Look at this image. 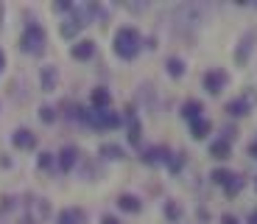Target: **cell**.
I'll list each match as a JSON object with an SVG mask.
<instances>
[{"label": "cell", "instance_id": "18", "mask_svg": "<svg viewBox=\"0 0 257 224\" xmlns=\"http://www.w3.org/2000/svg\"><path fill=\"white\" fill-rule=\"evenodd\" d=\"M78 28H81L78 26V20H64L62 26H59V34H62L64 39H73L78 34Z\"/></svg>", "mask_w": 257, "mask_h": 224}, {"label": "cell", "instance_id": "13", "mask_svg": "<svg viewBox=\"0 0 257 224\" xmlns=\"http://www.w3.org/2000/svg\"><path fill=\"white\" fill-rule=\"evenodd\" d=\"M117 207H120V210H126V213H140V199L137 196H132V193H123L120 199H117Z\"/></svg>", "mask_w": 257, "mask_h": 224}, {"label": "cell", "instance_id": "6", "mask_svg": "<svg viewBox=\"0 0 257 224\" xmlns=\"http://www.w3.org/2000/svg\"><path fill=\"white\" fill-rule=\"evenodd\" d=\"M12 143H14V148H20V152H28V148L37 146V134L28 132V129H17V132L12 134Z\"/></svg>", "mask_w": 257, "mask_h": 224}, {"label": "cell", "instance_id": "2", "mask_svg": "<svg viewBox=\"0 0 257 224\" xmlns=\"http://www.w3.org/2000/svg\"><path fill=\"white\" fill-rule=\"evenodd\" d=\"M48 45V34L42 26H37V23H28L26 31L20 34V51L28 53V56H39V53L45 51Z\"/></svg>", "mask_w": 257, "mask_h": 224}, {"label": "cell", "instance_id": "1", "mask_svg": "<svg viewBox=\"0 0 257 224\" xmlns=\"http://www.w3.org/2000/svg\"><path fill=\"white\" fill-rule=\"evenodd\" d=\"M112 48H115V53L120 59H135L137 53H140L143 48V39H140V31L132 26H123L120 31L115 34V42H112Z\"/></svg>", "mask_w": 257, "mask_h": 224}, {"label": "cell", "instance_id": "28", "mask_svg": "<svg viewBox=\"0 0 257 224\" xmlns=\"http://www.w3.org/2000/svg\"><path fill=\"white\" fill-rule=\"evenodd\" d=\"M101 224H120V221H117L115 216H103V218H101Z\"/></svg>", "mask_w": 257, "mask_h": 224}, {"label": "cell", "instance_id": "5", "mask_svg": "<svg viewBox=\"0 0 257 224\" xmlns=\"http://www.w3.org/2000/svg\"><path fill=\"white\" fill-rule=\"evenodd\" d=\"M39 84H42L45 93H53V90L59 87V70L53 67V64H45V67L39 70Z\"/></svg>", "mask_w": 257, "mask_h": 224}, {"label": "cell", "instance_id": "23", "mask_svg": "<svg viewBox=\"0 0 257 224\" xmlns=\"http://www.w3.org/2000/svg\"><path fill=\"white\" fill-rule=\"evenodd\" d=\"M165 216L171 218V221H179V218H182V207L174 205V202H168V205H165Z\"/></svg>", "mask_w": 257, "mask_h": 224}, {"label": "cell", "instance_id": "24", "mask_svg": "<svg viewBox=\"0 0 257 224\" xmlns=\"http://www.w3.org/2000/svg\"><path fill=\"white\" fill-rule=\"evenodd\" d=\"M39 121H42V123H53V121H56V112H53L51 107H42V109H39Z\"/></svg>", "mask_w": 257, "mask_h": 224}, {"label": "cell", "instance_id": "31", "mask_svg": "<svg viewBox=\"0 0 257 224\" xmlns=\"http://www.w3.org/2000/svg\"><path fill=\"white\" fill-rule=\"evenodd\" d=\"M3 14H6V9H3V3H0V28H3Z\"/></svg>", "mask_w": 257, "mask_h": 224}, {"label": "cell", "instance_id": "11", "mask_svg": "<svg viewBox=\"0 0 257 224\" xmlns=\"http://www.w3.org/2000/svg\"><path fill=\"white\" fill-rule=\"evenodd\" d=\"M76 160H78L76 146H64L62 152H59V168H62V171H70V168L76 166Z\"/></svg>", "mask_w": 257, "mask_h": 224}, {"label": "cell", "instance_id": "17", "mask_svg": "<svg viewBox=\"0 0 257 224\" xmlns=\"http://www.w3.org/2000/svg\"><path fill=\"white\" fill-rule=\"evenodd\" d=\"M101 157H106V160H123V148L115 146V143H103V146H101Z\"/></svg>", "mask_w": 257, "mask_h": 224}, {"label": "cell", "instance_id": "21", "mask_svg": "<svg viewBox=\"0 0 257 224\" xmlns=\"http://www.w3.org/2000/svg\"><path fill=\"white\" fill-rule=\"evenodd\" d=\"M168 73H171L174 79L185 76V64H182L179 59H168Z\"/></svg>", "mask_w": 257, "mask_h": 224}, {"label": "cell", "instance_id": "29", "mask_svg": "<svg viewBox=\"0 0 257 224\" xmlns=\"http://www.w3.org/2000/svg\"><path fill=\"white\" fill-rule=\"evenodd\" d=\"M6 70V53H3V48H0V73Z\"/></svg>", "mask_w": 257, "mask_h": 224}, {"label": "cell", "instance_id": "10", "mask_svg": "<svg viewBox=\"0 0 257 224\" xmlns=\"http://www.w3.org/2000/svg\"><path fill=\"white\" fill-rule=\"evenodd\" d=\"M90 104H92V109H109L112 93L106 87H95L92 90V96H90Z\"/></svg>", "mask_w": 257, "mask_h": 224}, {"label": "cell", "instance_id": "15", "mask_svg": "<svg viewBox=\"0 0 257 224\" xmlns=\"http://www.w3.org/2000/svg\"><path fill=\"white\" fill-rule=\"evenodd\" d=\"M210 129H212V123L207 121V118H199V121H193L190 132H193V137H196V140H204L207 134H210Z\"/></svg>", "mask_w": 257, "mask_h": 224}, {"label": "cell", "instance_id": "7", "mask_svg": "<svg viewBox=\"0 0 257 224\" xmlns=\"http://www.w3.org/2000/svg\"><path fill=\"white\" fill-rule=\"evenodd\" d=\"M92 53H95V42H92V39H81L78 45H73V48H70V56L78 59V62L92 59Z\"/></svg>", "mask_w": 257, "mask_h": 224}, {"label": "cell", "instance_id": "12", "mask_svg": "<svg viewBox=\"0 0 257 224\" xmlns=\"http://www.w3.org/2000/svg\"><path fill=\"white\" fill-rule=\"evenodd\" d=\"M126 112H128V143H132V146H137V143H140V137H143V126H140V121H137V115L132 112V107H128Z\"/></svg>", "mask_w": 257, "mask_h": 224}, {"label": "cell", "instance_id": "32", "mask_svg": "<svg viewBox=\"0 0 257 224\" xmlns=\"http://www.w3.org/2000/svg\"><path fill=\"white\" fill-rule=\"evenodd\" d=\"M249 224H257V210H254V213H251V216H249Z\"/></svg>", "mask_w": 257, "mask_h": 224}, {"label": "cell", "instance_id": "27", "mask_svg": "<svg viewBox=\"0 0 257 224\" xmlns=\"http://www.w3.org/2000/svg\"><path fill=\"white\" fill-rule=\"evenodd\" d=\"M221 224H238V218H235V216H229V213H226V216H221Z\"/></svg>", "mask_w": 257, "mask_h": 224}, {"label": "cell", "instance_id": "3", "mask_svg": "<svg viewBox=\"0 0 257 224\" xmlns=\"http://www.w3.org/2000/svg\"><path fill=\"white\" fill-rule=\"evenodd\" d=\"M84 123H90L95 129H117L120 126V115L112 109H78V115Z\"/></svg>", "mask_w": 257, "mask_h": 224}, {"label": "cell", "instance_id": "8", "mask_svg": "<svg viewBox=\"0 0 257 224\" xmlns=\"http://www.w3.org/2000/svg\"><path fill=\"white\" fill-rule=\"evenodd\" d=\"M56 224H87V216H84L81 207H64V210L59 213Z\"/></svg>", "mask_w": 257, "mask_h": 224}, {"label": "cell", "instance_id": "22", "mask_svg": "<svg viewBox=\"0 0 257 224\" xmlns=\"http://www.w3.org/2000/svg\"><path fill=\"white\" fill-rule=\"evenodd\" d=\"M229 177H232V171H226V168H215V171H212V182H215V185H226Z\"/></svg>", "mask_w": 257, "mask_h": 224}, {"label": "cell", "instance_id": "25", "mask_svg": "<svg viewBox=\"0 0 257 224\" xmlns=\"http://www.w3.org/2000/svg\"><path fill=\"white\" fill-rule=\"evenodd\" d=\"M37 166L42 168V171H45V168H51V166H53V154L42 152V154H39V160H37Z\"/></svg>", "mask_w": 257, "mask_h": 224}, {"label": "cell", "instance_id": "14", "mask_svg": "<svg viewBox=\"0 0 257 224\" xmlns=\"http://www.w3.org/2000/svg\"><path fill=\"white\" fill-rule=\"evenodd\" d=\"M201 112H204V104L201 101H187L185 107H182V115H185L187 121H199Z\"/></svg>", "mask_w": 257, "mask_h": 224}, {"label": "cell", "instance_id": "26", "mask_svg": "<svg viewBox=\"0 0 257 224\" xmlns=\"http://www.w3.org/2000/svg\"><path fill=\"white\" fill-rule=\"evenodd\" d=\"M185 166V160H182V154H171V160H168V168H171V171H179V168Z\"/></svg>", "mask_w": 257, "mask_h": 224}, {"label": "cell", "instance_id": "30", "mask_svg": "<svg viewBox=\"0 0 257 224\" xmlns=\"http://www.w3.org/2000/svg\"><path fill=\"white\" fill-rule=\"evenodd\" d=\"M249 154H251V157L257 160V143H254V146H249Z\"/></svg>", "mask_w": 257, "mask_h": 224}, {"label": "cell", "instance_id": "16", "mask_svg": "<svg viewBox=\"0 0 257 224\" xmlns=\"http://www.w3.org/2000/svg\"><path fill=\"white\" fill-rule=\"evenodd\" d=\"M210 157H215V160H226V157H229V140H215L210 146Z\"/></svg>", "mask_w": 257, "mask_h": 224}, {"label": "cell", "instance_id": "20", "mask_svg": "<svg viewBox=\"0 0 257 224\" xmlns=\"http://www.w3.org/2000/svg\"><path fill=\"white\" fill-rule=\"evenodd\" d=\"M226 196H235V193L240 191V188H243V177H240V174H232L229 177V182H226Z\"/></svg>", "mask_w": 257, "mask_h": 224}, {"label": "cell", "instance_id": "4", "mask_svg": "<svg viewBox=\"0 0 257 224\" xmlns=\"http://www.w3.org/2000/svg\"><path fill=\"white\" fill-rule=\"evenodd\" d=\"M226 82H229V76H226L224 70H210L204 76V90L210 93V96H218L221 90L226 87Z\"/></svg>", "mask_w": 257, "mask_h": 224}, {"label": "cell", "instance_id": "19", "mask_svg": "<svg viewBox=\"0 0 257 224\" xmlns=\"http://www.w3.org/2000/svg\"><path fill=\"white\" fill-rule=\"evenodd\" d=\"M226 112H229V115H235V118H240V115H246V112H249V104H246L243 98L229 101V104H226Z\"/></svg>", "mask_w": 257, "mask_h": 224}, {"label": "cell", "instance_id": "9", "mask_svg": "<svg viewBox=\"0 0 257 224\" xmlns=\"http://www.w3.org/2000/svg\"><path fill=\"white\" fill-rule=\"evenodd\" d=\"M165 157H171V152H168L165 146H151V148L143 152V163H146V166H160Z\"/></svg>", "mask_w": 257, "mask_h": 224}]
</instances>
